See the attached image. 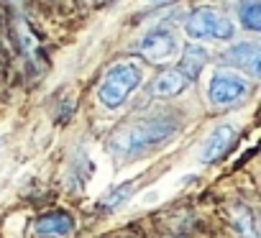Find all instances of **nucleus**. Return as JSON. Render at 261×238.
Here are the masks:
<instances>
[{"label":"nucleus","instance_id":"6","mask_svg":"<svg viewBox=\"0 0 261 238\" xmlns=\"http://www.w3.org/2000/svg\"><path fill=\"white\" fill-rule=\"evenodd\" d=\"M223 62H225V67H236V69L251 74L253 80L261 74V51H258V44H253V41L233 44L223 54Z\"/></svg>","mask_w":261,"mask_h":238},{"label":"nucleus","instance_id":"9","mask_svg":"<svg viewBox=\"0 0 261 238\" xmlns=\"http://www.w3.org/2000/svg\"><path fill=\"white\" fill-rule=\"evenodd\" d=\"M16 39H18V49H21V54L26 57V62H29L31 67L46 69V54H44V49H41V41H39L36 34L26 26V21H18V34H16Z\"/></svg>","mask_w":261,"mask_h":238},{"label":"nucleus","instance_id":"14","mask_svg":"<svg viewBox=\"0 0 261 238\" xmlns=\"http://www.w3.org/2000/svg\"><path fill=\"white\" fill-rule=\"evenodd\" d=\"M134 187H136V179H130V182H123L120 187H115L110 195H105V200L100 202L102 210H118L130 195H134Z\"/></svg>","mask_w":261,"mask_h":238},{"label":"nucleus","instance_id":"16","mask_svg":"<svg viewBox=\"0 0 261 238\" xmlns=\"http://www.w3.org/2000/svg\"><path fill=\"white\" fill-rule=\"evenodd\" d=\"M0 144H3V139H0Z\"/></svg>","mask_w":261,"mask_h":238},{"label":"nucleus","instance_id":"3","mask_svg":"<svg viewBox=\"0 0 261 238\" xmlns=\"http://www.w3.org/2000/svg\"><path fill=\"white\" fill-rule=\"evenodd\" d=\"M185 31H187V36L195 39V41H202V39L225 41V39L233 36V23H230L223 13H218V11H213V8H197V11H192V13L187 16Z\"/></svg>","mask_w":261,"mask_h":238},{"label":"nucleus","instance_id":"8","mask_svg":"<svg viewBox=\"0 0 261 238\" xmlns=\"http://www.w3.org/2000/svg\"><path fill=\"white\" fill-rule=\"evenodd\" d=\"M34 230L39 235H49V238H64L74 230V220L69 213L64 210H54V213H46L41 215L36 223H34Z\"/></svg>","mask_w":261,"mask_h":238},{"label":"nucleus","instance_id":"5","mask_svg":"<svg viewBox=\"0 0 261 238\" xmlns=\"http://www.w3.org/2000/svg\"><path fill=\"white\" fill-rule=\"evenodd\" d=\"M174 51H177V36L169 29H164V26L149 31L146 36H141L136 41V54L141 59H146V62H154V64L169 59Z\"/></svg>","mask_w":261,"mask_h":238},{"label":"nucleus","instance_id":"13","mask_svg":"<svg viewBox=\"0 0 261 238\" xmlns=\"http://www.w3.org/2000/svg\"><path fill=\"white\" fill-rule=\"evenodd\" d=\"M238 18H241L243 29L261 31V6H258V0H241L238 3Z\"/></svg>","mask_w":261,"mask_h":238},{"label":"nucleus","instance_id":"7","mask_svg":"<svg viewBox=\"0 0 261 238\" xmlns=\"http://www.w3.org/2000/svg\"><path fill=\"white\" fill-rule=\"evenodd\" d=\"M236 141V128L230 123H223L218 128H213V134L205 139L202 144V151H200V162L202 164H213V162H220L225 156V151L233 146Z\"/></svg>","mask_w":261,"mask_h":238},{"label":"nucleus","instance_id":"11","mask_svg":"<svg viewBox=\"0 0 261 238\" xmlns=\"http://www.w3.org/2000/svg\"><path fill=\"white\" fill-rule=\"evenodd\" d=\"M205 64H207V49L200 46V44H187L185 51H182V59H179V72L190 82H195L202 74Z\"/></svg>","mask_w":261,"mask_h":238},{"label":"nucleus","instance_id":"12","mask_svg":"<svg viewBox=\"0 0 261 238\" xmlns=\"http://www.w3.org/2000/svg\"><path fill=\"white\" fill-rule=\"evenodd\" d=\"M233 228H236V233L241 238H258L256 235V218H253V213L246 205L233 207Z\"/></svg>","mask_w":261,"mask_h":238},{"label":"nucleus","instance_id":"4","mask_svg":"<svg viewBox=\"0 0 261 238\" xmlns=\"http://www.w3.org/2000/svg\"><path fill=\"white\" fill-rule=\"evenodd\" d=\"M246 92H248V82L233 72H215L207 85V100L218 108L238 102L241 97H246Z\"/></svg>","mask_w":261,"mask_h":238},{"label":"nucleus","instance_id":"15","mask_svg":"<svg viewBox=\"0 0 261 238\" xmlns=\"http://www.w3.org/2000/svg\"><path fill=\"white\" fill-rule=\"evenodd\" d=\"M13 3H21V0H13Z\"/></svg>","mask_w":261,"mask_h":238},{"label":"nucleus","instance_id":"10","mask_svg":"<svg viewBox=\"0 0 261 238\" xmlns=\"http://www.w3.org/2000/svg\"><path fill=\"white\" fill-rule=\"evenodd\" d=\"M187 85H190V80L179 69H169V72H162L159 77H154L149 90H151L154 97H174V95L185 92Z\"/></svg>","mask_w":261,"mask_h":238},{"label":"nucleus","instance_id":"2","mask_svg":"<svg viewBox=\"0 0 261 238\" xmlns=\"http://www.w3.org/2000/svg\"><path fill=\"white\" fill-rule=\"evenodd\" d=\"M144 74L139 69V64L134 62H118L113 64L105 77H102V85H100V102L110 110L120 108L130 95H134V90L141 85Z\"/></svg>","mask_w":261,"mask_h":238},{"label":"nucleus","instance_id":"1","mask_svg":"<svg viewBox=\"0 0 261 238\" xmlns=\"http://www.w3.org/2000/svg\"><path fill=\"white\" fill-rule=\"evenodd\" d=\"M177 131H179V121L174 115H149V118H141V121L120 128L110 139V149L123 159H134V156H141L167 144Z\"/></svg>","mask_w":261,"mask_h":238}]
</instances>
